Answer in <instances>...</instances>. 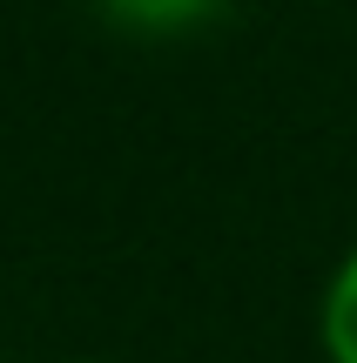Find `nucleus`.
Returning <instances> with one entry per match:
<instances>
[{
	"label": "nucleus",
	"mask_w": 357,
	"mask_h": 363,
	"mask_svg": "<svg viewBox=\"0 0 357 363\" xmlns=\"http://www.w3.org/2000/svg\"><path fill=\"white\" fill-rule=\"evenodd\" d=\"M317 350L324 363H357V242L337 256L331 283L317 296Z\"/></svg>",
	"instance_id": "1"
},
{
	"label": "nucleus",
	"mask_w": 357,
	"mask_h": 363,
	"mask_svg": "<svg viewBox=\"0 0 357 363\" xmlns=\"http://www.w3.org/2000/svg\"><path fill=\"white\" fill-rule=\"evenodd\" d=\"M223 7H229V0H101V13H108V21H115V27H128V34H142V40L196 34V27H209Z\"/></svg>",
	"instance_id": "2"
}]
</instances>
